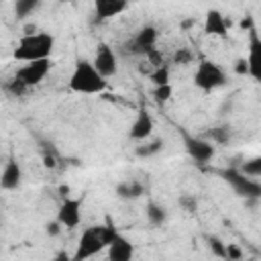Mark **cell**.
<instances>
[{"instance_id": "cell-19", "label": "cell", "mask_w": 261, "mask_h": 261, "mask_svg": "<svg viewBox=\"0 0 261 261\" xmlns=\"http://www.w3.org/2000/svg\"><path fill=\"white\" fill-rule=\"evenodd\" d=\"M37 8H39V0H16V4H14V14H16L18 18H24V16H31Z\"/></svg>"}, {"instance_id": "cell-3", "label": "cell", "mask_w": 261, "mask_h": 261, "mask_svg": "<svg viewBox=\"0 0 261 261\" xmlns=\"http://www.w3.org/2000/svg\"><path fill=\"white\" fill-rule=\"evenodd\" d=\"M108 88V82L96 71L92 61L80 59L69 75V90L77 94H102Z\"/></svg>"}, {"instance_id": "cell-14", "label": "cell", "mask_w": 261, "mask_h": 261, "mask_svg": "<svg viewBox=\"0 0 261 261\" xmlns=\"http://www.w3.org/2000/svg\"><path fill=\"white\" fill-rule=\"evenodd\" d=\"M22 181V167L14 157H8L2 173H0V188L2 190H16Z\"/></svg>"}, {"instance_id": "cell-25", "label": "cell", "mask_w": 261, "mask_h": 261, "mask_svg": "<svg viewBox=\"0 0 261 261\" xmlns=\"http://www.w3.org/2000/svg\"><path fill=\"white\" fill-rule=\"evenodd\" d=\"M194 61V53L190 51V49H177L175 53H173V63L175 65H188V63H192Z\"/></svg>"}, {"instance_id": "cell-9", "label": "cell", "mask_w": 261, "mask_h": 261, "mask_svg": "<svg viewBox=\"0 0 261 261\" xmlns=\"http://www.w3.org/2000/svg\"><path fill=\"white\" fill-rule=\"evenodd\" d=\"M51 65H53L51 59L31 61V63H24L22 67H18V71H16L14 77H18L27 88H33V86L41 84V82L47 77V73L51 71Z\"/></svg>"}, {"instance_id": "cell-15", "label": "cell", "mask_w": 261, "mask_h": 261, "mask_svg": "<svg viewBox=\"0 0 261 261\" xmlns=\"http://www.w3.org/2000/svg\"><path fill=\"white\" fill-rule=\"evenodd\" d=\"M126 8H128V2H124V0H98L94 4V16L98 22H104L112 16L122 14Z\"/></svg>"}, {"instance_id": "cell-26", "label": "cell", "mask_w": 261, "mask_h": 261, "mask_svg": "<svg viewBox=\"0 0 261 261\" xmlns=\"http://www.w3.org/2000/svg\"><path fill=\"white\" fill-rule=\"evenodd\" d=\"M208 137H210L214 143H226V141L230 139V133H228L226 126H218V128H212V130L208 133Z\"/></svg>"}, {"instance_id": "cell-10", "label": "cell", "mask_w": 261, "mask_h": 261, "mask_svg": "<svg viewBox=\"0 0 261 261\" xmlns=\"http://www.w3.org/2000/svg\"><path fill=\"white\" fill-rule=\"evenodd\" d=\"M133 257H135L133 241L118 230L106 247V259L108 261H133Z\"/></svg>"}, {"instance_id": "cell-22", "label": "cell", "mask_w": 261, "mask_h": 261, "mask_svg": "<svg viewBox=\"0 0 261 261\" xmlns=\"http://www.w3.org/2000/svg\"><path fill=\"white\" fill-rule=\"evenodd\" d=\"M241 171L245 175H249V177H259L261 175V157H253V159L245 161V165H243Z\"/></svg>"}, {"instance_id": "cell-7", "label": "cell", "mask_w": 261, "mask_h": 261, "mask_svg": "<svg viewBox=\"0 0 261 261\" xmlns=\"http://www.w3.org/2000/svg\"><path fill=\"white\" fill-rule=\"evenodd\" d=\"M92 65L96 67V71L104 80L116 75V71H118V59H116V53L112 51V47L108 43H98L96 45V53H94Z\"/></svg>"}, {"instance_id": "cell-28", "label": "cell", "mask_w": 261, "mask_h": 261, "mask_svg": "<svg viewBox=\"0 0 261 261\" xmlns=\"http://www.w3.org/2000/svg\"><path fill=\"white\" fill-rule=\"evenodd\" d=\"M45 232H47L49 237H57V234L61 232V224H59L57 220H51V222L45 224Z\"/></svg>"}, {"instance_id": "cell-11", "label": "cell", "mask_w": 261, "mask_h": 261, "mask_svg": "<svg viewBox=\"0 0 261 261\" xmlns=\"http://www.w3.org/2000/svg\"><path fill=\"white\" fill-rule=\"evenodd\" d=\"M155 43H157V29H155L153 24H143V27L135 33L133 41L128 43V47H130L133 53L147 55V53H151V51L155 49Z\"/></svg>"}, {"instance_id": "cell-17", "label": "cell", "mask_w": 261, "mask_h": 261, "mask_svg": "<svg viewBox=\"0 0 261 261\" xmlns=\"http://www.w3.org/2000/svg\"><path fill=\"white\" fill-rule=\"evenodd\" d=\"M163 145H165L163 139H151V141L147 139V141H143V143L135 149V153H137V157H141V159H149V157L161 153Z\"/></svg>"}, {"instance_id": "cell-18", "label": "cell", "mask_w": 261, "mask_h": 261, "mask_svg": "<svg viewBox=\"0 0 261 261\" xmlns=\"http://www.w3.org/2000/svg\"><path fill=\"white\" fill-rule=\"evenodd\" d=\"M145 212H147V220L153 226H161L167 220V210L161 204H157V202H149L147 208H145Z\"/></svg>"}, {"instance_id": "cell-30", "label": "cell", "mask_w": 261, "mask_h": 261, "mask_svg": "<svg viewBox=\"0 0 261 261\" xmlns=\"http://www.w3.org/2000/svg\"><path fill=\"white\" fill-rule=\"evenodd\" d=\"M239 27H241V29H245L247 33H249L251 29H255V22H253V16H247V18H243V20L239 22Z\"/></svg>"}, {"instance_id": "cell-31", "label": "cell", "mask_w": 261, "mask_h": 261, "mask_svg": "<svg viewBox=\"0 0 261 261\" xmlns=\"http://www.w3.org/2000/svg\"><path fill=\"white\" fill-rule=\"evenodd\" d=\"M53 261H71V255H69L65 249H61V251H57V253H55Z\"/></svg>"}, {"instance_id": "cell-8", "label": "cell", "mask_w": 261, "mask_h": 261, "mask_svg": "<svg viewBox=\"0 0 261 261\" xmlns=\"http://www.w3.org/2000/svg\"><path fill=\"white\" fill-rule=\"evenodd\" d=\"M82 206H84V200L82 198H65L61 204H59V210H57V222L61 224V228H67V230H73L80 226L82 222Z\"/></svg>"}, {"instance_id": "cell-21", "label": "cell", "mask_w": 261, "mask_h": 261, "mask_svg": "<svg viewBox=\"0 0 261 261\" xmlns=\"http://www.w3.org/2000/svg\"><path fill=\"white\" fill-rule=\"evenodd\" d=\"M171 96H173V88H171V84L155 86V88H153V98H155V102H159V104L169 102V100H171Z\"/></svg>"}, {"instance_id": "cell-27", "label": "cell", "mask_w": 261, "mask_h": 261, "mask_svg": "<svg viewBox=\"0 0 261 261\" xmlns=\"http://www.w3.org/2000/svg\"><path fill=\"white\" fill-rule=\"evenodd\" d=\"M243 257V251L237 247V245H226V257L224 259H228V261H239Z\"/></svg>"}, {"instance_id": "cell-4", "label": "cell", "mask_w": 261, "mask_h": 261, "mask_svg": "<svg viewBox=\"0 0 261 261\" xmlns=\"http://www.w3.org/2000/svg\"><path fill=\"white\" fill-rule=\"evenodd\" d=\"M194 84H196V88H200L204 92H212L226 84V73L216 61L202 59L194 71Z\"/></svg>"}, {"instance_id": "cell-2", "label": "cell", "mask_w": 261, "mask_h": 261, "mask_svg": "<svg viewBox=\"0 0 261 261\" xmlns=\"http://www.w3.org/2000/svg\"><path fill=\"white\" fill-rule=\"evenodd\" d=\"M53 47H55V37L51 33L35 31V33H27L18 39L12 55L20 63H31V61H39V59H51Z\"/></svg>"}, {"instance_id": "cell-23", "label": "cell", "mask_w": 261, "mask_h": 261, "mask_svg": "<svg viewBox=\"0 0 261 261\" xmlns=\"http://www.w3.org/2000/svg\"><path fill=\"white\" fill-rule=\"evenodd\" d=\"M208 245H210V251L216 257H220V259L226 257V243H222L218 237H208Z\"/></svg>"}, {"instance_id": "cell-29", "label": "cell", "mask_w": 261, "mask_h": 261, "mask_svg": "<svg viewBox=\"0 0 261 261\" xmlns=\"http://www.w3.org/2000/svg\"><path fill=\"white\" fill-rule=\"evenodd\" d=\"M179 204L188 210V212H194L196 210V206H198V202L194 200V198H190V196H184V198H179Z\"/></svg>"}, {"instance_id": "cell-5", "label": "cell", "mask_w": 261, "mask_h": 261, "mask_svg": "<svg viewBox=\"0 0 261 261\" xmlns=\"http://www.w3.org/2000/svg\"><path fill=\"white\" fill-rule=\"evenodd\" d=\"M222 177L226 179V184L234 190V194L243 196V198H251V200H257L261 196V184L249 175H245L241 169L237 167H228L222 171Z\"/></svg>"}, {"instance_id": "cell-6", "label": "cell", "mask_w": 261, "mask_h": 261, "mask_svg": "<svg viewBox=\"0 0 261 261\" xmlns=\"http://www.w3.org/2000/svg\"><path fill=\"white\" fill-rule=\"evenodd\" d=\"M181 137H184V147L188 151V155L198 163V165H206L214 159L216 155V147L212 141L204 139V137H196V135H190L186 130H181Z\"/></svg>"}, {"instance_id": "cell-16", "label": "cell", "mask_w": 261, "mask_h": 261, "mask_svg": "<svg viewBox=\"0 0 261 261\" xmlns=\"http://www.w3.org/2000/svg\"><path fill=\"white\" fill-rule=\"evenodd\" d=\"M145 194V186L137 179H126V181H120L116 186V196L120 200H137Z\"/></svg>"}, {"instance_id": "cell-20", "label": "cell", "mask_w": 261, "mask_h": 261, "mask_svg": "<svg viewBox=\"0 0 261 261\" xmlns=\"http://www.w3.org/2000/svg\"><path fill=\"white\" fill-rule=\"evenodd\" d=\"M149 80L153 82V88L155 86H165L169 84V67L163 63V65H157L151 73H149Z\"/></svg>"}, {"instance_id": "cell-24", "label": "cell", "mask_w": 261, "mask_h": 261, "mask_svg": "<svg viewBox=\"0 0 261 261\" xmlns=\"http://www.w3.org/2000/svg\"><path fill=\"white\" fill-rule=\"evenodd\" d=\"M4 88H6V92H10L12 96H22V94L29 90V88H27V86H24V84L18 80V77H12V80H8Z\"/></svg>"}, {"instance_id": "cell-12", "label": "cell", "mask_w": 261, "mask_h": 261, "mask_svg": "<svg viewBox=\"0 0 261 261\" xmlns=\"http://www.w3.org/2000/svg\"><path fill=\"white\" fill-rule=\"evenodd\" d=\"M153 128H155V122H153V116L149 114V110L147 108H139V112H137V116H135V120H133V124L128 128V137L133 141L143 143L153 135Z\"/></svg>"}, {"instance_id": "cell-1", "label": "cell", "mask_w": 261, "mask_h": 261, "mask_svg": "<svg viewBox=\"0 0 261 261\" xmlns=\"http://www.w3.org/2000/svg\"><path fill=\"white\" fill-rule=\"evenodd\" d=\"M118 232V228L114 224H96V226H88L84 228L75 251L71 253V261H88L92 257H96L98 253H102L108 243L112 241V237Z\"/></svg>"}, {"instance_id": "cell-13", "label": "cell", "mask_w": 261, "mask_h": 261, "mask_svg": "<svg viewBox=\"0 0 261 261\" xmlns=\"http://www.w3.org/2000/svg\"><path fill=\"white\" fill-rule=\"evenodd\" d=\"M228 29H230V20H226V16L216 10V8H210L204 16V33L206 35H212V37H226L228 35Z\"/></svg>"}]
</instances>
